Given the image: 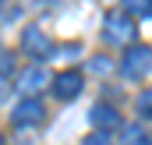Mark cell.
<instances>
[{
  "label": "cell",
  "instance_id": "3957f363",
  "mask_svg": "<svg viewBox=\"0 0 152 145\" xmlns=\"http://www.w3.org/2000/svg\"><path fill=\"white\" fill-rule=\"evenodd\" d=\"M134 36V21L120 11V14H106V39L110 42H131Z\"/></svg>",
  "mask_w": 152,
  "mask_h": 145
},
{
  "label": "cell",
  "instance_id": "8992f818",
  "mask_svg": "<svg viewBox=\"0 0 152 145\" xmlns=\"http://www.w3.org/2000/svg\"><path fill=\"white\" fill-rule=\"evenodd\" d=\"M92 124L106 135V131H113V127H120V113H117V106H110V103H96L92 106Z\"/></svg>",
  "mask_w": 152,
  "mask_h": 145
},
{
  "label": "cell",
  "instance_id": "277c9868",
  "mask_svg": "<svg viewBox=\"0 0 152 145\" xmlns=\"http://www.w3.org/2000/svg\"><path fill=\"white\" fill-rule=\"evenodd\" d=\"M81 85H85L81 71H64V74L53 78V96L57 99H75L78 92H81Z\"/></svg>",
  "mask_w": 152,
  "mask_h": 145
},
{
  "label": "cell",
  "instance_id": "8fae6325",
  "mask_svg": "<svg viewBox=\"0 0 152 145\" xmlns=\"http://www.w3.org/2000/svg\"><path fill=\"white\" fill-rule=\"evenodd\" d=\"M138 113H145V117H152V89H145V92L138 96Z\"/></svg>",
  "mask_w": 152,
  "mask_h": 145
},
{
  "label": "cell",
  "instance_id": "7a4b0ae2",
  "mask_svg": "<svg viewBox=\"0 0 152 145\" xmlns=\"http://www.w3.org/2000/svg\"><path fill=\"white\" fill-rule=\"evenodd\" d=\"M42 85H50V74H46V67H25V71L18 74V92H25V99H36V92L42 89Z\"/></svg>",
  "mask_w": 152,
  "mask_h": 145
},
{
  "label": "cell",
  "instance_id": "ba28073f",
  "mask_svg": "<svg viewBox=\"0 0 152 145\" xmlns=\"http://www.w3.org/2000/svg\"><path fill=\"white\" fill-rule=\"evenodd\" d=\"M124 145H149V135L142 124H127L124 127Z\"/></svg>",
  "mask_w": 152,
  "mask_h": 145
},
{
  "label": "cell",
  "instance_id": "7c38bea8",
  "mask_svg": "<svg viewBox=\"0 0 152 145\" xmlns=\"http://www.w3.org/2000/svg\"><path fill=\"white\" fill-rule=\"evenodd\" d=\"M11 71H14V57L11 53H0V78H7Z\"/></svg>",
  "mask_w": 152,
  "mask_h": 145
},
{
  "label": "cell",
  "instance_id": "9c48e42d",
  "mask_svg": "<svg viewBox=\"0 0 152 145\" xmlns=\"http://www.w3.org/2000/svg\"><path fill=\"white\" fill-rule=\"evenodd\" d=\"M113 67H117V64L106 57V53H96V57L88 60V71H92V74H110Z\"/></svg>",
  "mask_w": 152,
  "mask_h": 145
},
{
  "label": "cell",
  "instance_id": "6da1fadb",
  "mask_svg": "<svg viewBox=\"0 0 152 145\" xmlns=\"http://www.w3.org/2000/svg\"><path fill=\"white\" fill-rule=\"evenodd\" d=\"M149 71H152V46L131 42V46L124 50V57H120V74L131 78V81H142Z\"/></svg>",
  "mask_w": 152,
  "mask_h": 145
},
{
  "label": "cell",
  "instance_id": "4fadbf2b",
  "mask_svg": "<svg viewBox=\"0 0 152 145\" xmlns=\"http://www.w3.org/2000/svg\"><path fill=\"white\" fill-rule=\"evenodd\" d=\"M85 145H113V142H110V135H103V131H92V135L85 138Z\"/></svg>",
  "mask_w": 152,
  "mask_h": 145
},
{
  "label": "cell",
  "instance_id": "30bf717a",
  "mask_svg": "<svg viewBox=\"0 0 152 145\" xmlns=\"http://www.w3.org/2000/svg\"><path fill=\"white\" fill-rule=\"evenodd\" d=\"M124 14H127V18H142V14H152V4H149V0H127V4H124Z\"/></svg>",
  "mask_w": 152,
  "mask_h": 145
},
{
  "label": "cell",
  "instance_id": "5bb4252c",
  "mask_svg": "<svg viewBox=\"0 0 152 145\" xmlns=\"http://www.w3.org/2000/svg\"><path fill=\"white\" fill-rule=\"evenodd\" d=\"M0 145H4V135H0Z\"/></svg>",
  "mask_w": 152,
  "mask_h": 145
},
{
  "label": "cell",
  "instance_id": "5b68a950",
  "mask_svg": "<svg viewBox=\"0 0 152 145\" xmlns=\"http://www.w3.org/2000/svg\"><path fill=\"white\" fill-rule=\"evenodd\" d=\"M46 117V106L39 103V99H21L18 106H14V124L18 127H28V124H39Z\"/></svg>",
  "mask_w": 152,
  "mask_h": 145
},
{
  "label": "cell",
  "instance_id": "52a82bcc",
  "mask_svg": "<svg viewBox=\"0 0 152 145\" xmlns=\"http://www.w3.org/2000/svg\"><path fill=\"white\" fill-rule=\"evenodd\" d=\"M21 46H25L32 57H50V53H53V42L46 39V32H39V29H25Z\"/></svg>",
  "mask_w": 152,
  "mask_h": 145
}]
</instances>
